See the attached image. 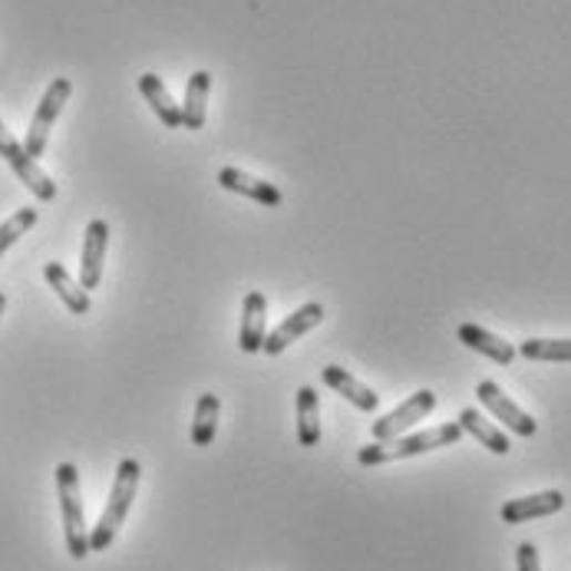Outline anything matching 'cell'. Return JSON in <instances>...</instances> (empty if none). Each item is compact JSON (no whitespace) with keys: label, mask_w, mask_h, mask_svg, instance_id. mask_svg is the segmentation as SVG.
<instances>
[{"label":"cell","mask_w":571,"mask_h":571,"mask_svg":"<svg viewBox=\"0 0 571 571\" xmlns=\"http://www.w3.org/2000/svg\"><path fill=\"white\" fill-rule=\"evenodd\" d=\"M140 479H143V466L136 459H123L116 466V479H113V492L106 499V509L100 516V522L93 526L90 532V552H106L113 545V539L120 536L130 509H133V499H136V489H140Z\"/></svg>","instance_id":"6da1fadb"},{"label":"cell","mask_w":571,"mask_h":571,"mask_svg":"<svg viewBox=\"0 0 571 571\" xmlns=\"http://www.w3.org/2000/svg\"><path fill=\"white\" fill-rule=\"evenodd\" d=\"M432 410H436V394L432 390H417L407 404H400L394 414H387V417H380L374 424V439H380V442L397 439V436L410 432L420 420H427Z\"/></svg>","instance_id":"8992f818"},{"label":"cell","mask_w":571,"mask_h":571,"mask_svg":"<svg viewBox=\"0 0 571 571\" xmlns=\"http://www.w3.org/2000/svg\"><path fill=\"white\" fill-rule=\"evenodd\" d=\"M208 90H212V73L195 70L185 83V103H182V130H202L205 126V110H208Z\"/></svg>","instance_id":"2e32d148"},{"label":"cell","mask_w":571,"mask_h":571,"mask_svg":"<svg viewBox=\"0 0 571 571\" xmlns=\"http://www.w3.org/2000/svg\"><path fill=\"white\" fill-rule=\"evenodd\" d=\"M320 380L334 390V394H340L344 400H350L357 410H364V414H377V407H380V397L367 387V384H360L354 374H347L344 367H324L320 370Z\"/></svg>","instance_id":"4fadbf2b"},{"label":"cell","mask_w":571,"mask_h":571,"mask_svg":"<svg viewBox=\"0 0 571 571\" xmlns=\"http://www.w3.org/2000/svg\"><path fill=\"white\" fill-rule=\"evenodd\" d=\"M140 93L145 96V103L152 106V113L159 116V123L165 130H182V106L172 100L169 86L162 83V77L155 73H143L140 77Z\"/></svg>","instance_id":"9a60e30c"},{"label":"cell","mask_w":571,"mask_h":571,"mask_svg":"<svg viewBox=\"0 0 571 571\" xmlns=\"http://www.w3.org/2000/svg\"><path fill=\"white\" fill-rule=\"evenodd\" d=\"M516 559H519V571H542L539 569V549L532 542H522Z\"/></svg>","instance_id":"603a6c76"},{"label":"cell","mask_w":571,"mask_h":571,"mask_svg":"<svg viewBox=\"0 0 571 571\" xmlns=\"http://www.w3.org/2000/svg\"><path fill=\"white\" fill-rule=\"evenodd\" d=\"M519 354L526 360H545V364H571V337L552 340V337H532L522 340Z\"/></svg>","instance_id":"44dd1931"},{"label":"cell","mask_w":571,"mask_h":571,"mask_svg":"<svg viewBox=\"0 0 571 571\" xmlns=\"http://www.w3.org/2000/svg\"><path fill=\"white\" fill-rule=\"evenodd\" d=\"M33 225H37V208H17V212L0 225V255H3L20 235H27Z\"/></svg>","instance_id":"7402d4cb"},{"label":"cell","mask_w":571,"mask_h":571,"mask_svg":"<svg viewBox=\"0 0 571 571\" xmlns=\"http://www.w3.org/2000/svg\"><path fill=\"white\" fill-rule=\"evenodd\" d=\"M459 427H462V432H469L472 439H479V442H482L489 452H496V456H506V452L512 449L509 436L496 427V424H489V420H486L479 410H472V407H466V410L459 414Z\"/></svg>","instance_id":"ac0fdd59"},{"label":"cell","mask_w":571,"mask_h":571,"mask_svg":"<svg viewBox=\"0 0 571 571\" xmlns=\"http://www.w3.org/2000/svg\"><path fill=\"white\" fill-rule=\"evenodd\" d=\"M265 324H268V300L262 290H248L245 310H242V337H238L245 354H258L265 347V337H268Z\"/></svg>","instance_id":"7c38bea8"},{"label":"cell","mask_w":571,"mask_h":571,"mask_svg":"<svg viewBox=\"0 0 571 571\" xmlns=\"http://www.w3.org/2000/svg\"><path fill=\"white\" fill-rule=\"evenodd\" d=\"M456 337H459L469 350H476V354H482V357H489V360H496V364H502V367H509V364L516 360V354H519L509 340L496 337L492 330H486V327H479V324H459Z\"/></svg>","instance_id":"5bb4252c"},{"label":"cell","mask_w":571,"mask_h":571,"mask_svg":"<svg viewBox=\"0 0 571 571\" xmlns=\"http://www.w3.org/2000/svg\"><path fill=\"white\" fill-rule=\"evenodd\" d=\"M43 278H47V285L57 290V297L70 307V314H90V307H93L90 290L80 285V282H73L70 272H67L60 262H50V265L43 268Z\"/></svg>","instance_id":"e0dca14e"},{"label":"cell","mask_w":571,"mask_h":571,"mask_svg":"<svg viewBox=\"0 0 571 571\" xmlns=\"http://www.w3.org/2000/svg\"><path fill=\"white\" fill-rule=\"evenodd\" d=\"M320 320H324V307H320L317 300L300 304L294 314H287L285 320H282L268 337H265V347H262V350H265V354H272V357H278L285 347H290L294 340H300V337H304L307 330H314Z\"/></svg>","instance_id":"ba28073f"},{"label":"cell","mask_w":571,"mask_h":571,"mask_svg":"<svg viewBox=\"0 0 571 571\" xmlns=\"http://www.w3.org/2000/svg\"><path fill=\"white\" fill-rule=\"evenodd\" d=\"M297 442L307 449L320 442V400L314 387L297 390Z\"/></svg>","instance_id":"d6986e66"},{"label":"cell","mask_w":571,"mask_h":571,"mask_svg":"<svg viewBox=\"0 0 571 571\" xmlns=\"http://www.w3.org/2000/svg\"><path fill=\"white\" fill-rule=\"evenodd\" d=\"M70 93H73V83H70L67 77H57V80L47 86V93H43V100H40L33 120H30L27 140H23V149H27L30 159H40V155H43L47 140H50V126H53V120L60 116V110L67 106Z\"/></svg>","instance_id":"277c9868"},{"label":"cell","mask_w":571,"mask_h":571,"mask_svg":"<svg viewBox=\"0 0 571 571\" xmlns=\"http://www.w3.org/2000/svg\"><path fill=\"white\" fill-rule=\"evenodd\" d=\"M106 245H110V225L103 218H93L86 225V238H83V262H80V285L86 290H96L103 282V258H106Z\"/></svg>","instance_id":"9c48e42d"},{"label":"cell","mask_w":571,"mask_h":571,"mask_svg":"<svg viewBox=\"0 0 571 571\" xmlns=\"http://www.w3.org/2000/svg\"><path fill=\"white\" fill-rule=\"evenodd\" d=\"M565 509V496L559 489H549V492H536V496H522V499H509L502 506V522L506 526H522V522H532V519H545V516H555Z\"/></svg>","instance_id":"30bf717a"},{"label":"cell","mask_w":571,"mask_h":571,"mask_svg":"<svg viewBox=\"0 0 571 571\" xmlns=\"http://www.w3.org/2000/svg\"><path fill=\"white\" fill-rule=\"evenodd\" d=\"M3 310H7V294L0 290V314H3Z\"/></svg>","instance_id":"cb8c5ba5"},{"label":"cell","mask_w":571,"mask_h":571,"mask_svg":"<svg viewBox=\"0 0 571 571\" xmlns=\"http://www.w3.org/2000/svg\"><path fill=\"white\" fill-rule=\"evenodd\" d=\"M0 155L7 159V165L17 172V179H20L40 202H53V198H57V182L37 165V159L27 155L23 143H17L3 123H0Z\"/></svg>","instance_id":"5b68a950"},{"label":"cell","mask_w":571,"mask_h":571,"mask_svg":"<svg viewBox=\"0 0 571 571\" xmlns=\"http://www.w3.org/2000/svg\"><path fill=\"white\" fill-rule=\"evenodd\" d=\"M462 439V427L459 424H442V427L424 429V432H404L397 439H387V442H370V446H360L357 452V462L360 466H387V462H397V459H410V456H424L432 449H442V446H456Z\"/></svg>","instance_id":"7a4b0ae2"},{"label":"cell","mask_w":571,"mask_h":571,"mask_svg":"<svg viewBox=\"0 0 571 571\" xmlns=\"http://www.w3.org/2000/svg\"><path fill=\"white\" fill-rule=\"evenodd\" d=\"M476 397H479V404H482L496 420H502V424L512 429L516 436H536L539 424H536V420H532L519 404H512V400L502 394V387H499V384L482 380V384L476 387Z\"/></svg>","instance_id":"52a82bcc"},{"label":"cell","mask_w":571,"mask_h":571,"mask_svg":"<svg viewBox=\"0 0 571 571\" xmlns=\"http://www.w3.org/2000/svg\"><path fill=\"white\" fill-rule=\"evenodd\" d=\"M218 185H222L225 192H238V195H245V198H255V202H262V205H268V208H278V205H282V188H278L275 182H265V179L248 175V172H242V169H222V172H218Z\"/></svg>","instance_id":"8fae6325"},{"label":"cell","mask_w":571,"mask_h":571,"mask_svg":"<svg viewBox=\"0 0 571 571\" xmlns=\"http://www.w3.org/2000/svg\"><path fill=\"white\" fill-rule=\"evenodd\" d=\"M218 414H222V400L215 394H202L195 404V420H192V446L205 449L215 439L218 429Z\"/></svg>","instance_id":"ffe728a7"},{"label":"cell","mask_w":571,"mask_h":571,"mask_svg":"<svg viewBox=\"0 0 571 571\" xmlns=\"http://www.w3.org/2000/svg\"><path fill=\"white\" fill-rule=\"evenodd\" d=\"M57 492H60V512H63V536L70 559L83 562L90 555V532L83 516V496H80V472L73 462L57 466Z\"/></svg>","instance_id":"3957f363"}]
</instances>
